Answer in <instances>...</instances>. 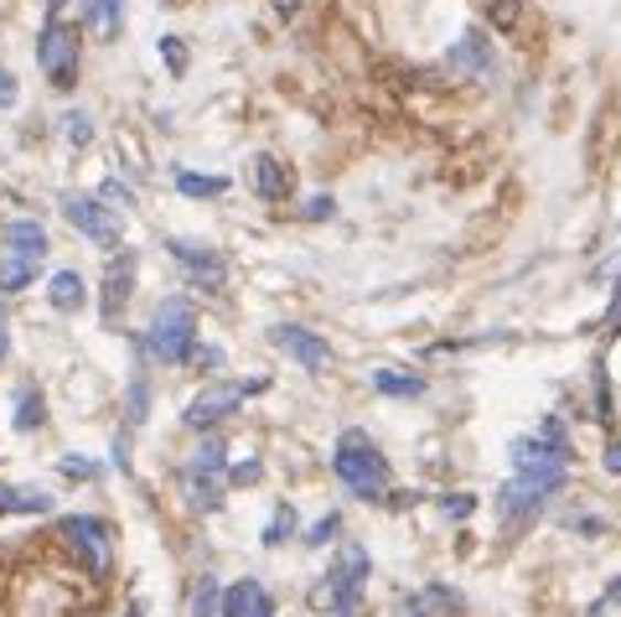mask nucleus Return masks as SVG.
Wrapping results in <instances>:
<instances>
[{"label":"nucleus","mask_w":621,"mask_h":617,"mask_svg":"<svg viewBox=\"0 0 621 617\" xmlns=\"http://www.w3.org/2000/svg\"><path fill=\"white\" fill-rule=\"evenodd\" d=\"M146 411H151V384H146V374L130 384V426H140L146 421Z\"/></svg>","instance_id":"c85d7f7f"},{"label":"nucleus","mask_w":621,"mask_h":617,"mask_svg":"<svg viewBox=\"0 0 621 617\" xmlns=\"http://www.w3.org/2000/svg\"><path fill=\"white\" fill-rule=\"evenodd\" d=\"M0 514H52V493H42V488H0Z\"/></svg>","instance_id":"f3484780"},{"label":"nucleus","mask_w":621,"mask_h":617,"mask_svg":"<svg viewBox=\"0 0 621 617\" xmlns=\"http://www.w3.org/2000/svg\"><path fill=\"white\" fill-rule=\"evenodd\" d=\"M559 488H565V472H518V478L497 493V514H503L507 524H523V519L538 514L544 498L559 493Z\"/></svg>","instance_id":"423d86ee"},{"label":"nucleus","mask_w":621,"mask_h":617,"mask_svg":"<svg viewBox=\"0 0 621 617\" xmlns=\"http://www.w3.org/2000/svg\"><path fill=\"white\" fill-rule=\"evenodd\" d=\"M192 617H223V586L218 576H202L192 592Z\"/></svg>","instance_id":"5701e85b"},{"label":"nucleus","mask_w":621,"mask_h":617,"mask_svg":"<svg viewBox=\"0 0 621 617\" xmlns=\"http://www.w3.org/2000/svg\"><path fill=\"white\" fill-rule=\"evenodd\" d=\"M63 136H67V146H88V140H94V115H88V109H67Z\"/></svg>","instance_id":"a878e982"},{"label":"nucleus","mask_w":621,"mask_h":617,"mask_svg":"<svg viewBox=\"0 0 621 617\" xmlns=\"http://www.w3.org/2000/svg\"><path fill=\"white\" fill-rule=\"evenodd\" d=\"M373 390L388 400H415L425 395V374H404V369H373Z\"/></svg>","instance_id":"dca6fc26"},{"label":"nucleus","mask_w":621,"mask_h":617,"mask_svg":"<svg viewBox=\"0 0 621 617\" xmlns=\"http://www.w3.org/2000/svg\"><path fill=\"white\" fill-rule=\"evenodd\" d=\"M161 57H167L171 73H186V47H182V36H161Z\"/></svg>","instance_id":"473e14b6"},{"label":"nucleus","mask_w":621,"mask_h":617,"mask_svg":"<svg viewBox=\"0 0 621 617\" xmlns=\"http://www.w3.org/2000/svg\"><path fill=\"white\" fill-rule=\"evenodd\" d=\"M373 576V561L363 545H342V555L332 561V571L321 576V586L311 592V602H317L321 613L326 607H336V602H363V582Z\"/></svg>","instance_id":"20e7f679"},{"label":"nucleus","mask_w":621,"mask_h":617,"mask_svg":"<svg viewBox=\"0 0 621 617\" xmlns=\"http://www.w3.org/2000/svg\"><path fill=\"white\" fill-rule=\"evenodd\" d=\"M192 363H197V369H223V348H192Z\"/></svg>","instance_id":"4c0bfd02"},{"label":"nucleus","mask_w":621,"mask_h":617,"mask_svg":"<svg viewBox=\"0 0 621 617\" xmlns=\"http://www.w3.org/2000/svg\"><path fill=\"white\" fill-rule=\"evenodd\" d=\"M254 192H259L265 203L290 198V167H280L275 156H254Z\"/></svg>","instance_id":"2eb2a0df"},{"label":"nucleus","mask_w":621,"mask_h":617,"mask_svg":"<svg viewBox=\"0 0 621 617\" xmlns=\"http://www.w3.org/2000/svg\"><path fill=\"white\" fill-rule=\"evenodd\" d=\"M182 493L192 509H223V478H202V472H182Z\"/></svg>","instance_id":"a211bd4d"},{"label":"nucleus","mask_w":621,"mask_h":617,"mask_svg":"<svg viewBox=\"0 0 621 617\" xmlns=\"http://www.w3.org/2000/svg\"><path fill=\"white\" fill-rule=\"evenodd\" d=\"M99 198H104V203H115V213H130V208H135V192L125 188L119 177H104V182H99Z\"/></svg>","instance_id":"cd10ccee"},{"label":"nucleus","mask_w":621,"mask_h":617,"mask_svg":"<svg viewBox=\"0 0 621 617\" xmlns=\"http://www.w3.org/2000/svg\"><path fill=\"white\" fill-rule=\"evenodd\" d=\"M63 219L94 240L99 249H119V223H115V208H99V198H84V192H67L63 198Z\"/></svg>","instance_id":"1a4fd4ad"},{"label":"nucleus","mask_w":621,"mask_h":617,"mask_svg":"<svg viewBox=\"0 0 621 617\" xmlns=\"http://www.w3.org/2000/svg\"><path fill=\"white\" fill-rule=\"evenodd\" d=\"M332 213H336V203H332V198H326V192H321V198H311V203H306V219H311V223L332 219Z\"/></svg>","instance_id":"e433bc0d"},{"label":"nucleus","mask_w":621,"mask_h":617,"mask_svg":"<svg viewBox=\"0 0 621 617\" xmlns=\"http://www.w3.org/2000/svg\"><path fill=\"white\" fill-rule=\"evenodd\" d=\"M21 104V84H17V73L6 68V63H0V115H6V109H17Z\"/></svg>","instance_id":"2f4dec72"},{"label":"nucleus","mask_w":621,"mask_h":617,"mask_svg":"<svg viewBox=\"0 0 621 617\" xmlns=\"http://www.w3.org/2000/svg\"><path fill=\"white\" fill-rule=\"evenodd\" d=\"M176 192H182V198H223V192H228V182H223V177L182 172V177H176Z\"/></svg>","instance_id":"b1692460"},{"label":"nucleus","mask_w":621,"mask_h":617,"mask_svg":"<svg viewBox=\"0 0 621 617\" xmlns=\"http://www.w3.org/2000/svg\"><path fill=\"white\" fill-rule=\"evenodd\" d=\"M167 249L197 291H218L223 280H228V265H223L218 249H207V244H197V240H167Z\"/></svg>","instance_id":"9d476101"},{"label":"nucleus","mask_w":621,"mask_h":617,"mask_svg":"<svg viewBox=\"0 0 621 617\" xmlns=\"http://www.w3.org/2000/svg\"><path fill=\"white\" fill-rule=\"evenodd\" d=\"M451 68L467 73L471 84H497V52H492L488 36L471 26V32H461V42L451 47Z\"/></svg>","instance_id":"9b49d317"},{"label":"nucleus","mask_w":621,"mask_h":617,"mask_svg":"<svg viewBox=\"0 0 621 617\" xmlns=\"http://www.w3.org/2000/svg\"><path fill=\"white\" fill-rule=\"evenodd\" d=\"M57 530H63L67 545H73L88 561V576H109L115 545H109V524H104V519H94V514H67Z\"/></svg>","instance_id":"0eeeda50"},{"label":"nucleus","mask_w":621,"mask_h":617,"mask_svg":"<svg viewBox=\"0 0 621 617\" xmlns=\"http://www.w3.org/2000/svg\"><path fill=\"white\" fill-rule=\"evenodd\" d=\"M119 21H125V0H88L84 6V26H99L104 36H119Z\"/></svg>","instance_id":"4be33fe9"},{"label":"nucleus","mask_w":621,"mask_h":617,"mask_svg":"<svg viewBox=\"0 0 621 617\" xmlns=\"http://www.w3.org/2000/svg\"><path fill=\"white\" fill-rule=\"evenodd\" d=\"M223 467H228V446L218 442V436H207V442L186 457L182 472H202V478H223Z\"/></svg>","instance_id":"aec40b11"},{"label":"nucleus","mask_w":621,"mask_h":617,"mask_svg":"<svg viewBox=\"0 0 621 617\" xmlns=\"http://www.w3.org/2000/svg\"><path fill=\"white\" fill-rule=\"evenodd\" d=\"M130 286H135V249L109 255V265H104V301H99V317L109 327L119 322V311H125V301H130Z\"/></svg>","instance_id":"f8f14e48"},{"label":"nucleus","mask_w":621,"mask_h":617,"mask_svg":"<svg viewBox=\"0 0 621 617\" xmlns=\"http://www.w3.org/2000/svg\"><path fill=\"white\" fill-rule=\"evenodd\" d=\"M269 343L280 348L290 363H301L306 374L332 369V348H326V338H321V332H311V327H301V322H275V327H269Z\"/></svg>","instance_id":"6e6552de"},{"label":"nucleus","mask_w":621,"mask_h":617,"mask_svg":"<svg viewBox=\"0 0 621 617\" xmlns=\"http://www.w3.org/2000/svg\"><path fill=\"white\" fill-rule=\"evenodd\" d=\"M57 467H63L67 478H88V482L99 478V462H84V457H63V462H57Z\"/></svg>","instance_id":"f704fd0d"},{"label":"nucleus","mask_w":621,"mask_h":617,"mask_svg":"<svg viewBox=\"0 0 621 617\" xmlns=\"http://www.w3.org/2000/svg\"><path fill=\"white\" fill-rule=\"evenodd\" d=\"M290 534H296V509H290V503H280V509H275V519L265 524V545H269V550L286 545Z\"/></svg>","instance_id":"bb28decb"},{"label":"nucleus","mask_w":621,"mask_h":617,"mask_svg":"<svg viewBox=\"0 0 621 617\" xmlns=\"http://www.w3.org/2000/svg\"><path fill=\"white\" fill-rule=\"evenodd\" d=\"M63 6H67V0H47V21H57V17H63Z\"/></svg>","instance_id":"79ce46f5"},{"label":"nucleus","mask_w":621,"mask_h":617,"mask_svg":"<svg viewBox=\"0 0 621 617\" xmlns=\"http://www.w3.org/2000/svg\"><path fill=\"white\" fill-rule=\"evenodd\" d=\"M78 57H84V32L67 26L63 17L47 21L42 36H36V63H42V73H47V84L67 94V88L78 84Z\"/></svg>","instance_id":"7ed1b4c3"},{"label":"nucleus","mask_w":621,"mask_h":617,"mask_svg":"<svg viewBox=\"0 0 621 617\" xmlns=\"http://www.w3.org/2000/svg\"><path fill=\"white\" fill-rule=\"evenodd\" d=\"M259 478H265V467L254 462V457H249V462H238V467H234V482H238V488H249V482H259Z\"/></svg>","instance_id":"58836bf2"},{"label":"nucleus","mask_w":621,"mask_h":617,"mask_svg":"<svg viewBox=\"0 0 621 617\" xmlns=\"http://www.w3.org/2000/svg\"><path fill=\"white\" fill-rule=\"evenodd\" d=\"M332 472L342 478V488H347V493H353V498H368V503L388 498V488H394L388 457L378 451V446H373L368 430H342V436H336Z\"/></svg>","instance_id":"f257e3e1"},{"label":"nucleus","mask_w":621,"mask_h":617,"mask_svg":"<svg viewBox=\"0 0 621 617\" xmlns=\"http://www.w3.org/2000/svg\"><path fill=\"white\" fill-rule=\"evenodd\" d=\"M36 265L32 259H0V291H21V286H32Z\"/></svg>","instance_id":"393cba45"},{"label":"nucleus","mask_w":621,"mask_h":617,"mask_svg":"<svg viewBox=\"0 0 621 617\" xmlns=\"http://www.w3.org/2000/svg\"><path fill=\"white\" fill-rule=\"evenodd\" d=\"M223 617H275V597L265 582H238L223 592Z\"/></svg>","instance_id":"4468645a"},{"label":"nucleus","mask_w":621,"mask_h":617,"mask_svg":"<svg viewBox=\"0 0 621 617\" xmlns=\"http://www.w3.org/2000/svg\"><path fill=\"white\" fill-rule=\"evenodd\" d=\"M606 472H621V442L606 446Z\"/></svg>","instance_id":"a19ab883"},{"label":"nucleus","mask_w":621,"mask_h":617,"mask_svg":"<svg viewBox=\"0 0 621 617\" xmlns=\"http://www.w3.org/2000/svg\"><path fill=\"white\" fill-rule=\"evenodd\" d=\"M197 348V311L186 296H167L161 307L151 311V327H146V353L156 363H186Z\"/></svg>","instance_id":"f03ea898"},{"label":"nucleus","mask_w":621,"mask_h":617,"mask_svg":"<svg viewBox=\"0 0 621 617\" xmlns=\"http://www.w3.org/2000/svg\"><path fill=\"white\" fill-rule=\"evenodd\" d=\"M394 617H430V602H425V597H409V592H404V597L394 602Z\"/></svg>","instance_id":"72a5a7b5"},{"label":"nucleus","mask_w":621,"mask_h":617,"mask_svg":"<svg viewBox=\"0 0 621 617\" xmlns=\"http://www.w3.org/2000/svg\"><path fill=\"white\" fill-rule=\"evenodd\" d=\"M265 390V379H218V384H207L192 405H186V426H197L207 430L213 421H223V415H234L238 405L249 395H259Z\"/></svg>","instance_id":"39448f33"},{"label":"nucleus","mask_w":621,"mask_h":617,"mask_svg":"<svg viewBox=\"0 0 621 617\" xmlns=\"http://www.w3.org/2000/svg\"><path fill=\"white\" fill-rule=\"evenodd\" d=\"M606 597H611V602H617V607H621V582H611V592H606Z\"/></svg>","instance_id":"c03bdc74"},{"label":"nucleus","mask_w":621,"mask_h":617,"mask_svg":"<svg viewBox=\"0 0 621 617\" xmlns=\"http://www.w3.org/2000/svg\"><path fill=\"white\" fill-rule=\"evenodd\" d=\"M11 353V322H6V307H0V363Z\"/></svg>","instance_id":"ea45409f"},{"label":"nucleus","mask_w":621,"mask_h":617,"mask_svg":"<svg viewBox=\"0 0 621 617\" xmlns=\"http://www.w3.org/2000/svg\"><path fill=\"white\" fill-rule=\"evenodd\" d=\"M42 421H47V400H42V390H36V384H21L17 390V421H11V426L36 430Z\"/></svg>","instance_id":"412c9836"},{"label":"nucleus","mask_w":621,"mask_h":617,"mask_svg":"<svg viewBox=\"0 0 621 617\" xmlns=\"http://www.w3.org/2000/svg\"><path fill=\"white\" fill-rule=\"evenodd\" d=\"M425 602H430V607H440V613H461V597H456L451 586H440V582L425 586Z\"/></svg>","instance_id":"7c9ffc66"},{"label":"nucleus","mask_w":621,"mask_h":617,"mask_svg":"<svg viewBox=\"0 0 621 617\" xmlns=\"http://www.w3.org/2000/svg\"><path fill=\"white\" fill-rule=\"evenodd\" d=\"M440 509H446L451 519H467L471 509H477V498H471V493H451V498H440Z\"/></svg>","instance_id":"c9c22d12"},{"label":"nucleus","mask_w":621,"mask_h":617,"mask_svg":"<svg viewBox=\"0 0 621 617\" xmlns=\"http://www.w3.org/2000/svg\"><path fill=\"white\" fill-rule=\"evenodd\" d=\"M84 275H78V270H57V275H52V286H47V301H52V307H57V311H78V307H84Z\"/></svg>","instance_id":"6ab92c4d"},{"label":"nucleus","mask_w":621,"mask_h":617,"mask_svg":"<svg viewBox=\"0 0 621 617\" xmlns=\"http://www.w3.org/2000/svg\"><path fill=\"white\" fill-rule=\"evenodd\" d=\"M336 530H342V519H336V514H326V519H317V524H311V530H306V545H332V540H336Z\"/></svg>","instance_id":"c756f323"},{"label":"nucleus","mask_w":621,"mask_h":617,"mask_svg":"<svg viewBox=\"0 0 621 617\" xmlns=\"http://www.w3.org/2000/svg\"><path fill=\"white\" fill-rule=\"evenodd\" d=\"M0 255L6 259H32V265H42V255H47V228L36 219H11L0 223Z\"/></svg>","instance_id":"ddd939ff"},{"label":"nucleus","mask_w":621,"mask_h":617,"mask_svg":"<svg viewBox=\"0 0 621 617\" xmlns=\"http://www.w3.org/2000/svg\"><path fill=\"white\" fill-rule=\"evenodd\" d=\"M275 11H286L290 17V11H301V0H275Z\"/></svg>","instance_id":"37998d69"}]
</instances>
